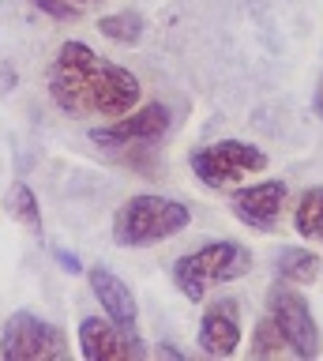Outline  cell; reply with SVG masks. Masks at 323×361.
I'll return each instance as SVG.
<instances>
[{
	"mask_svg": "<svg viewBox=\"0 0 323 361\" xmlns=\"http://www.w3.org/2000/svg\"><path fill=\"white\" fill-rule=\"evenodd\" d=\"M139 79L98 56L87 42H64L49 64V98L68 117L117 121L139 106Z\"/></svg>",
	"mask_w": 323,
	"mask_h": 361,
	"instance_id": "obj_1",
	"label": "cell"
},
{
	"mask_svg": "<svg viewBox=\"0 0 323 361\" xmlns=\"http://www.w3.org/2000/svg\"><path fill=\"white\" fill-rule=\"evenodd\" d=\"M192 226V211L173 196L139 192L113 211V241L120 248H151Z\"/></svg>",
	"mask_w": 323,
	"mask_h": 361,
	"instance_id": "obj_2",
	"label": "cell"
},
{
	"mask_svg": "<svg viewBox=\"0 0 323 361\" xmlns=\"http://www.w3.org/2000/svg\"><path fill=\"white\" fill-rule=\"evenodd\" d=\"M252 271V252L241 241H207L173 264V282L188 301H203L210 286L237 282Z\"/></svg>",
	"mask_w": 323,
	"mask_h": 361,
	"instance_id": "obj_3",
	"label": "cell"
},
{
	"mask_svg": "<svg viewBox=\"0 0 323 361\" xmlns=\"http://www.w3.org/2000/svg\"><path fill=\"white\" fill-rule=\"evenodd\" d=\"M192 173L203 180L207 188H229L237 180L252 177V173H263L271 166L267 151H260L255 143H241V140H218V143H207L192 151L188 158Z\"/></svg>",
	"mask_w": 323,
	"mask_h": 361,
	"instance_id": "obj_4",
	"label": "cell"
},
{
	"mask_svg": "<svg viewBox=\"0 0 323 361\" xmlns=\"http://www.w3.org/2000/svg\"><path fill=\"white\" fill-rule=\"evenodd\" d=\"M267 316H271L278 324V331L286 335L293 357H300V361L319 357V350H323L319 324H316V316H312L308 301L293 290V282H274V286L267 290Z\"/></svg>",
	"mask_w": 323,
	"mask_h": 361,
	"instance_id": "obj_5",
	"label": "cell"
},
{
	"mask_svg": "<svg viewBox=\"0 0 323 361\" xmlns=\"http://www.w3.org/2000/svg\"><path fill=\"white\" fill-rule=\"evenodd\" d=\"M68 354L61 327L42 320L34 312H15L8 316L0 331V357L4 361H61Z\"/></svg>",
	"mask_w": 323,
	"mask_h": 361,
	"instance_id": "obj_6",
	"label": "cell"
},
{
	"mask_svg": "<svg viewBox=\"0 0 323 361\" xmlns=\"http://www.w3.org/2000/svg\"><path fill=\"white\" fill-rule=\"evenodd\" d=\"M170 132V106L151 102V106H136L125 117L91 128V143L102 151H132V147H151Z\"/></svg>",
	"mask_w": 323,
	"mask_h": 361,
	"instance_id": "obj_7",
	"label": "cell"
},
{
	"mask_svg": "<svg viewBox=\"0 0 323 361\" xmlns=\"http://www.w3.org/2000/svg\"><path fill=\"white\" fill-rule=\"evenodd\" d=\"M80 350L87 361H132L147 357V346L136 338V331H125L113 320L102 316H83L80 320Z\"/></svg>",
	"mask_w": 323,
	"mask_h": 361,
	"instance_id": "obj_8",
	"label": "cell"
},
{
	"mask_svg": "<svg viewBox=\"0 0 323 361\" xmlns=\"http://www.w3.org/2000/svg\"><path fill=\"white\" fill-rule=\"evenodd\" d=\"M286 196H289V188H286V180H260V185H244L233 192V200H229V211H233V219L244 222V226H252V230H260V233H271L278 219H282V207H286Z\"/></svg>",
	"mask_w": 323,
	"mask_h": 361,
	"instance_id": "obj_9",
	"label": "cell"
},
{
	"mask_svg": "<svg viewBox=\"0 0 323 361\" xmlns=\"http://www.w3.org/2000/svg\"><path fill=\"white\" fill-rule=\"evenodd\" d=\"M199 350L207 357H233L241 346V305L233 298L215 301L199 320V335H196Z\"/></svg>",
	"mask_w": 323,
	"mask_h": 361,
	"instance_id": "obj_10",
	"label": "cell"
},
{
	"mask_svg": "<svg viewBox=\"0 0 323 361\" xmlns=\"http://www.w3.org/2000/svg\"><path fill=\"white\" fill-rule=\"evenodd\" d=\"M87 279H91V290H94V298L102 301V312L109 316V320H113L117 327H125V331H136L139 305H136V298H132V290L125 286V282L102 264H94L91 271H87Z\"/></svg>",
	"mask_w": 323,
	"mask_h": 361,
	"instance_id": "obj_11",
	"label": "cell"
},
{
	"mask_svg": "<svg viewBox=\"0 0 323 361\" xmlns=\"http://www.w3.org/2000/svg\"><path fill=\"white\" fill-rule=\"evenodd\" d=\"M274 267H278V279H282V282H293V286H312V282L319 279V271H323V259L312 252V248L286 245V248H278Z\"/></svg>",
	"mask_w": 323,
	"mask_h": 361,
	"instance_id": "obj_12",
	"label": "cell"
},
{
	"mask_svg": "<svg viewBox=\"0 0 323 361\" xmlns=\"http://www.w3.org/2000/svg\"><path fill=\"white\" fill-rule=\"evenodd\" d=\"M293 230L305 237V241H323V185H312L297 196Z\"/></svg>",
	"mask_w": 323,
	"mask_h": 361,
	"instance_id": "obj_13",
	"label": "cell"
},
{
	"mask_svg": "<svg viewBox=\"0 0 323 361\" xmlns=\"http://www.w3.org/2000/svg\"><path fill=\"white\" fill-rule=\"evenodd\" d=\"M98 30H102L109 42L136 45V42L143 38V16H136V11H117V16H102V19H98Z\"/></svg>",
	"mask_w": 323,
	"mask_h": 361,
	"instance_id": "obj_14",
	"label": "cell"
},
{
	"mask_svg": "<svg viewBox=\"0 0 323 361\" xmlns=\"http://www.w3.org/2000/svg\"><path fill=\"white\" fill-rule=\"evenodd\" d=\"M252 357H282L289 354V343H286V335L278 331V324L271 320V316H263L260 324H255V331H252V350H248Z\"/></svg>",
	"mask_w": 323,
	"mask_h": 361,
	"instance_id": "obj_15",
	"label": "cell"
},
{
	"mask_svg": "<svg viewBox=\"0 0 323 361\" xmlns=\"http://www.w3.org/2000/svg\"><path fill=\"white\" fill-rule=\"evenodd\" d=\"M8 211L15 214L23 226H30L34 233H42V211H38V200H34V192H30V185H12V192H8Z\"/></svg>",
	"mask_w": 323,
	"mask_h": 361,
	"instance_id": "obj_16",
	"label": "cell"
},
{
	"mask_svg": "<svg viewBox=\"0 0 323 361\" xmlns=\"http://www.w3.org/2000/svg\"><path fill=\"white\" fill-rule=\"evenodd\" d=\"M42 11H49L53 19H75L80 16V4H72V0H38Z\"/></svg>",
	"mask_w": 323,
	"mask_h": 361,
	"instance_id": "obj_17",
	"label": "cell"
},
{
	"mask_svg": "<svg viewBox=\"0 0 323 361\" xmlns=\"http://www.w3.org/2000/svg\"><path fill=\"white\" fill-rule=\"evenodd\" d=\"M57 259H61V264L68 267V271H80V259H75L72 252H64V248H57Z\"/></svg>",
	"mask_w": 323,
	"mask_h": 361,
	"instance_id": "obj_18",
	"label": "cell"
},
{
	"mask_svg": "<svg viewBox=\"0 0 323 361\" xmlns=\"http://www.w3.org/2000/svg\"><path fill=\"white\" fill-rule=\"evenodd\" d=\"M316 113H319V121H323V83H319V90H316Z\"/></svg>",
	"mask_w": 323,
	"mask_h": 361,
	"instance_id": "obj_19",
	"label": "cell"
},
{
	"mask_svg": "<svg viewBox=\"0 0 323 361\" xmlns=\"http://www.w3.org/2000/svg\"><path fill=\"white\" fill-rule=\"evenodd\" d=\"M72 4H80V8H83V4H98V0H72Z\"/></svg>",
	"mask_w": 323,
	"mask_h": 361,
	"instance_id": "obj_20",
	"label": "cell"
}]
</instances>
